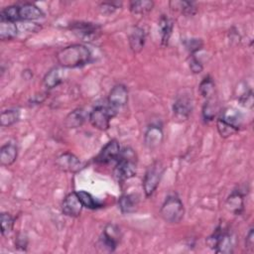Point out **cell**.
<instances>
[{
	"mask_svg": "<svg viewBox=\"0 0 254 254\" xmlns=\"http://www.w3.org/2000/svg\"><path fill=\"white\" fill-rule=\"evenodd\" d=\"M91 53L89 49L83 45H70L60 50L57 54L58 63L63 67L73 68L89 63Z\"/></svg>",
	"mask_w": 254,
	"mask_h": 254,
	"instance_id": "cell-1",
	"label": "cell"
},
{
	"mask_svg": "<svg viewBox=\"0 0 254 254\" xmlns=\"http://www.w3.org/2000/svg\"><path fill=\"white\" fill-rule=\"evenodd\" d=\"M137 159L136 153L130 147L121 150L119 157L116 160L113 175L118 182H124L133 178L136 174Z\"/></svg>",
	"mask_w": 254,
	"mask_h": 254,
	"instance_id": "cell-2",
	"label": "cell"
},
{
	"mask_svg": "<svg viewBox=\"0 0 254 254\" xmlns=\"http://www.w3.org/2000/svg\"><path fill=\"white\" fill-rule=\"evenodd\" d=\"M160 214L169 223H179L185 214V207L182 200L177 195H170L164 201Z\"/></svg>",
	"mask_w": 254,
	"mask_h": 254,
	"instance_id": "cell-3",
	"label": "cell"
},
{
	"mask_svg": "<svg viewBox=\"0 0 254 254\" xmlns=\"http://www.w3.org/2000/svg\"><path fill=\"white\" fill-rule=\"evenodd\" d=\"M207 244L217 253H231L233 248L232 238L230 234L221 225L207 238Z\"/></svg>",
	"mask_w": 254,
	"mask_h": 254,
	"instance_id": "cell-4",
	"label": "cell"
},
{
	"mask_svg": "<svg viewBox=\"0 0 254 254\" xmlns=\"http://www.w3.org/2000/svg\"><path fill=\"white\" fill-rule=\"evenodd\" d=\"M164 173V167L161 162H154L146 171L143 179V189L147 197L151 196L158 188Z\"/></svg>",
	"mask_w": 254,
	"mask_h": 254,
	"instance_id": "cell-5",
	"label": "cell"
},
{
	"mask_svg": "<svg viewBox=\"0 0 254 254\" xmlns=\"http://www.w3.org/2000/svg\"><path fill=\"white\" fill-rule=\"evenodd\" d=\"M116 112L111 109L109 106L98 105L90 111L88 120L90 124L101 131H105L110 126V120L113 116H115Z\"/></svg>",
	"mask_w": 254,
	"mask_h": 254,
	"instance_id": "cell-6",
	"label": "cell"
},
{
	"mask_svg": "<svg viewBox=\"0 0 254 254\" xmlns=\"http://www.w3.org/2000/svg\"><path fill=\"white\" fill-rule=\"evenodd\" d=\"M108 106L116 113L124 107L128 101V90L123 84H116L112 87L108 94Z\"/></svg>",
	"mask_w": 254,
	"mask_h": 254,
	"instance_id": "cell-7",
	"label": "cell"
},
{
	"mask_svg": "<svg viewBox=\"0 0 254 254\" xmlns=\"http://www.w3.org/2000/svg\"><path fill=\"white\" fill-rule=\"evenodd\" d=\"M192 110V101L188 94L178 95L174 104L173 112L177 119L186 120L189 118Z\"/></svg>",
	"mask_w": 254,
	"mask_h": 254,
	"instance_id": "cell-8",
	"label": "cell"
},
{
	"mask_svg": "<svg viewBox=\"0 0 254 254\" xmlns=\"http://www.w3.org/2000/svg\"><path fill=\"white\" fill-rule=\"evenodd\" d=\"M83 207V204L81 200L79 199L77 192L72 191L68 193L63 200L62 203V210L64 214L70 216V217H76L80 214L81 209Z\"/></svg>",
	"mask_w": 254,
	"mask_h": 254,
	"instance_id": "cell-9",
	"label": "cell"
},
{
	"mask_svg": "<svg viewBox=\"0 0 254 254\" xmlns=\"http://www.w3.org/2000/svg\"><path fill=\"white\" fill-rule=\"evenodd\" d=\"M121 152L120 145L116 140L109 141L99 152L95 161L100 164H107L112 161H116Z\"/></svg>",
	"mask_w": 254,
	"mask_h": 254,
	"instance_id": "cell-10",
	"label": "cell"
},
{
	"mask_svg": "<svg viewBox=\"0 0 254 254\" xmlns=\"http://www.w3.org/2000/svg\"><path fill=\"white\" fill-rule=\"evenodd\" d=\"M57 166L65 172H77L81 168V162L71 153H64L57 158Z\"/></svg>",
	"mask_w": 254,
	"mask_h": 254,
	"instance_id": "cell-11",
	"label": "cell"
},
{
	"mask_svg": "<svg viewBox=\"0 0 254 254\" xmlns=\"http://www.w3.org/2000/svg\"><path fill=\"white\" fill-rule=\"evenodd\" d=\"M163 141V131L158 125H151L145 132L144 142L149 149H155L161 145Z\"/></svg>",
	"mask_w": 254,
	"mask_h": 254,
	"instance_id": "cell-12",
	"label": "cell"
},
{
	"mask_svg": "<svg viewBox=\"0 0 254 254\" xmlns=\"http://www.w3.org/2000/svg\"><path fill=\"white\" fill-rule=\"evenodd\" d=\"M44 12L33 3H25L19 6V18L20 20L32 21L44 17Z\"/></svg>",
	"mask_w": 254,
	"mask_h": 254,
	"instance_id": "cell-13",
	"label": "cell"
},
{
	"mask_svg": "<svg viewBox=\"0 0 254 254\" xmlns=\"http://www.w3.org/2000/svg\"><path fill=\"white\" fill-rule=\"evenodd\" d=\"M145 32L140 27H133L129 34V46L133 53L137 54L142 51L145 45Z\"/></svg>",
	"mask_w": 254,
	"mask_h": 254,
	"instance_id": "cell-14",
	"label": "cell"
},
{
	"mask_svg": "<svg viewBox=\"0 0 254 254\" xmlns=\"http://www.w3.org/2000/svg\"><path fill=\"white\" fill-rule=\"evenodd\" d=\"M18 150L15 144L7 143L0 149V164L2 166H11L17 159Z\"/></svg>",
	"mask_w": 254,
	"mask_h": 254,
	"instance_id": "cell-15",
	"label": "cell"
},
{
	"mask_svg": "<svg viewBox=\"0 0 254 254\" xmlns=\"http://www.w3.org/2000/svg\"><path fill=\"white\" fill-rule=\"evenodd\" d=\"M226 208L234 213L240 214L244 208V198L240 190H233L226 200Z\"/></svg>",
	"mask_w": 254,
	"mask_h": 254,
	"instance_id": "cell-16",
	"label": "cell"
},
{
	"mask_svg": "<svg viewBox=\"0 0 254 254\" xmlns=\"http://www.w3.org/2000/svg\"><path fill=\"white\" fill-rule=\"evenodd\" d=\"M219 119L228 123V124H230V125H232V126H234V127H236L237 129H239V127L242 124L243 116L236 108L227 107L221 112V115H220Z\"/></svg>",
	"mask_w": 254,
	"mask_h": 254,
	"instance_id": "cell-17",
	"label": "cell"
},
{
	"mask_svg": "<svg viewBox=\"0 0 254 254\" xmlns=\"http://www.w3.org/2000/svg\"><path fill=\"white\" fill-rule=\"evenodd\" d=\"M63 80H64V74L62 69L59 67H54L47 72V74L44 77L43 83L46 88L51 89L58 86L60 83L63 82Z\"/></svg>",
	"mask_w": 254,
	"mask_h": 254,
	"instance_id": "cell-18",
	"label": "cell"
},
{
	"mask_svg": "<svg viewBox=\"0 0 254 254\" xmlns=\"http://www.w3.org/2000/svg\"><path fill=\"white\" fill-rule=\"evenodd\" d=\"M85 119L86 116L84 110L81 108H77L67 114L64 119V125L67 128H77L84 123Z\"/></svg>",
	"mask_w": 254,
	"mask_h": 254,
	"instance_id": "cell-19",
	"label": "cell"
},
{
	"mask_svg": "<svg viewBox=\"0 0 254 254\" xmlns=\"http://www.w3.org/2000/svg\"><path fill=\"white\" fill-rule=\"evenodd\" d=\"M138 205V198L134 194H123L118 200V206L122 213L128 214L135 211Z\"/></svg>",
	"mask_w": 254,
	"mask_h": 254,
	"instance_id": "cell-20",
	"label": "cell"
},
{
	"mask_svg": "<svg viewBox=\"0 0 254 254\" xmlns=\"http://www.w3.org/2000/svg\"><path fill=\"white\" fill-rule=\"evenodd\" d=\"M70 29L74 31V33L78 34L81 37L87 38L89 36H92L96 34L99 30V26L92 24V23H85V22H77L73 23L70 26Z\"/></svg>",
	"mask_w": 254,
	"mask_h": 254,
	"instance_id": "cell-21",
	"label": "cell"
},
{
	"mask_svg": "<svg viewBox=\"0 0 254 254\" xmlns=\"http://www.w3.org/2000/svg\"><path fill=\"white\" fill-rule=\"evenodd\" d=\"M159 28L161 33V41L162 45L166 46L170 40L173 31V22L166 15H162L159 20Z\"/></svg>",
	"mask_w": 254,
	"mask_h": 254,
	"instance_id": "cell-22",
	"label": "cell"
},
{
	"mask_svg": "<svg viewBox=\"0 0 254 254\" xmlns=\"http://www.w3.org/2000/svg\"><path fill=\"white\" fill-rule=\"evenodd\" d=\"M18 25L15 22H7L1 21L0 22V39L3 41L12 40L18 34Z\"/></svg>",
	"mask_w": 254,
	"mask_h": 254,
	"instance_id": "cell-23",
	"label": "cell"
},
{
	"mask_svg": "<svg viewBox=\"0 0 254 254\" xmlns=\"http://www.w3.org/2000/svg\"><path fill=\"white\" fill-rule=\"evenodd\" d=\"M130 11L136 15H142L150 12L154 7V2L149 0H139L130 2Z\"/></svg>",
	"mask_w": 254,
	"mask_h": 254,
	"instance_id": "cell-24",
	"label": "cell"
},
{
	"mask_svg": "<svg viewBox=\"0 0 254 254\" xmlns=\"http://www.w3.org/2000/svg\"><path fill=\"white\" fill-rule=\"evenodd\" d=\"M20 118V112L17 109H9L4 110L1 113L0 124L2 127H10L15 124Z\"/></svg>",
	"mask_w": 254,
	"mask_h": 254,
	"instance_id": "cell-25",
	"label": "cell"
},
{
	"mask_svg": "<svg viewBox=\"0 0 254 254\" xmlns=\"http://www.w3.org/2000/svg\"><path fill=\"white\" fill-rule=\"evenodd\" d=\"M76 192L84 207H87L89 209H96L102 206V203L97 199H95L89 192L84 190H79Z\"/></svg>",
	"mask_w": 254,
	"mask_h": 254,
	"instance_id": "cell-26",
	"label": "cell"
},
{
	"mask_svg": "<svg viewBox=\"0 0 254 254\" xmlns=\"http://www.w3.org/2000/svg\"><path fill=\"white\" fill-rule=\"evenodd\" d=\"M1 21L16 22L19 21V5H11L1 10L0 12Z\"/></svg>",
	"mask_w": 254,
	"mask_h": 254,
	"instance_id": "cell-27",
	"label": "cell"
},
{
	"mask_svg": "<svg viewBox=\"0 0 254 254\" xmlns=\"http://www.w3.org/2000/svg\"><path fill=\"white\" fill-rule=\"evenodd\" d=\"M170 5H174L173 8H180L181 12L186 16H193L196 13V6L193 2L189 1H173Z\"/></svg>",
	"mask_w": 254,
	"mask_h": 254,
	"instance_id": "cell-28",
	"label": "cell"
},
{
	"mask_svg": "<svg viewBox=\"0 0 254 254\" xmlns=\"http://www.w3.org/2000/svg\"><path fill=\"white\" fill-rule=\"evenodd\" d=\"M200 94L205 98H210L214 91V82L210 76H205L199 83Z\"/></svg>",
	"mask_w": 254,
	"mask_h": 254,
	"instance_id": "cell-29",
	"label": "cell"
},
{
	"mask_svg": "<svg viewBox=\"0 0 254 254\" xmlns=\"http://www.w3.org/2000/svg\"><path fill=\"white\" fill-rule=\"evenodd\" d=\"M0 223H1V234L6 236L13 230L14 219L11 214L2 212L0 215Z\"/></svg>",
	"mask_w": 254,
	"mask_h": 254,
	"instance_id": "cell-30",
	"label": "cell"
},
{
	"mask_svg": "<svg viewBox=\"0 0 254 254\" xmlns=\"http://www.w3.org/2000/svg\"><path fill=\"white\" fill-rule=\"evenodd\" d=\"M216 127H217V131L220 134L221 137L223 138H227L231 135H233L234 133H236L238 131V129L222 120H220L219 118L216 121Z\"/></svg>",
	"mask_w": 254,
	"mask_h": 254,
	"instance_id": "cell-31",
	"label": "cell"
},
{
	"mask_svg": "<svg viewBox=\"0 0 254 254\" xmlns=\"http://www.w3.org/2000/svg\"><path fill=\"white\" fill-rule=\"evenodd\" d=\"M216 113V105L211 98H207L202 108V116L205 121H211Z\"/></svg>",
	"mask_w": 254,
	"mask_h": 254,
	"instance_id": "cell-32",
	"label": "cell"
},
{
	"mask_svg": "<svg viewBox=\"0 0 254 254\" xmlns=\"http://www.w3.org/2000/svg\"><path fill=\"white\" fill-rule=\"evenodd\" d=\"M103 234H105L107 237H109L116 243H118L120 241L121 236H122L120 228L114 224H107L103 230Z\"/></svg>",
	"mask_w": 254,
	"mask_h": 254,
	"instance_id": "cell-33",
	"label": "cell"
},
{
	"mask_svg": "<svg viewBox=\"0 0 254 254\" xmlns=\"http://www.w3.org/2000/svg\"><path fill=\"white\" fill-rule=\"evenodd\" d=\"M98 243H99V246H101L102 248H104L108 252H113L115 250V248L117 247V244H118L115 241H113L112 239H110L109 237H107L103 233L100 236Z\"/></svg>",
	"mask_w": 254,
	"mask_h": 254,
	"instance_id": "cell-34",
	"label": "cell"
},
{
	"mask_svg": "<svg viewBox=\"0 0 254 254\" xmlns=\"http://www.w3.org/2000/svg\"><path fill=\"white\" fill-rule=\"evenodd\" d=\"M185 47L191 55H193L202 48V41L200 39H189L185 41Z\"/></svg>",
	"mask_w": 254,
	"mask_h": 254,
	"instance_id": "cell-35",
	"label": "cell"
},
{
	"mask_svg": "<svg viewBox=\"0 0 254 254\" xmlns=\"http://www.w3.org/2000/svg\"><path fill=\"white\" fill-rule=\"evenodd\" d=\"M120 6L117 2H103L99 5V11L101 14L110 15Z\"/></svg>",
	"mask_w": 254,
	"mask_h": 254,
	"instance_id": "cell-36",
	"label": "cell"
},
{
	"mask_svg": "<svg viewBox=\"0 0 254 254\" xmlns=\"http://www.w3.org/2000/svg\"><path fill=\"white\" fill-rule=\"evenodd\" d=\"M239 102L244 107L252 108V106H253V93H252V90H248L245 93H243L239 97Z\"/></svg>",
	"mask_w": 254,
	"mask_h": 254,
	"instance_id": "cell-37",
	"label": "cell"
},
{
	"mask_svg": "<svg viewBox=\"0 0 254 254\" xmlns=\"http://www.w3.org/2000/svg\"><path fill=\"white\" fill-rule=\"evenodd\" d=\"M190 68L193 73H199L202 70V64L194 56H191L190 60Z\"/></svg>",
	"mask_w": 254,
	"mask_h": 254,
	"instance_id": "cell-38",
	"label": "cell"
},
{
	"mask_svg": "<svg viewBox=\"0 0 254 254\" xmlns=\"http://www.w3.org/2000/svg\"><path fill=\"white\" fill-rule=\"evenodd\" d=\"M15 244H16L17 248H19V249H21V250H26L27 245H28L27 236L24 235V234H19V235L17 236V238H16Z\"/></svg>",
	"mask_w": 254,
	"mask_h": 254,
	"instance_id": "cell-39",
	"label": "cell"
},
{
	"mask_svg": "<svg viewBox=\"0 0 254 254\" xmlns=\"http://www.w3.org/2000/svg\"><path fill=\"white\" fill-rule=\"evenodd\" d=\"M245 246H246V248L249 249L250 251L253 250V246H254V233H253V229H252V228L249 230L248 234L246 235Z\"/></svg>",
	"mask_w": 254,
	"mask_h": 254,
	"instance_id": "cell-40",
	"label": "cell"
}]
</instances>
